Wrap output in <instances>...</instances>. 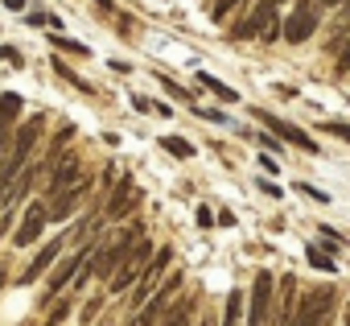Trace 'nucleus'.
<instances>
[{"label": "nucleus", "instance_id": "29", "mask_svg": "<svg viewBox=\"0 0 350 326\" xmlns=\"http://www.w3.org/2000/svg\"><path fill=\"white\" fill-rule=\"evenodd\" d=\"M198 227H215V215H211V207H198Z\"/></svg>", "mask_w": 350, "mask_h": 326}, {"label": "nucleus", "instance_id": "6", "mask_svg": "<svg viewBox=\"0 0 350 326\" xmlns=\"http://www.w3.org/2000/svg\"><path fill=\"white\" fill-rule=\"evenodd\" d=\"M46 223H50V211H46V203H33V207L25 211L21 227H17V248H29V244H38V240H42V231H46Z\"/></svg>", "mask_w": 350, "mask_h": 326}, {"label": "nucleus", "instance_id": "19", "mask_svg": "<svg viewBox=\"0 0 350 326\" xmlns=\"http://www.w3.org/2000/svg\"><path fill=\"white\" fill-rule=\"evenodd\" d=\"M54 71H58V75H62V79H66V83H75V87H79V91H83V95H91V87H87V83H83V75H75V71H70V66H66V62H54Z\"/></svg>", "mask_w": 350, "mask_h": 326}, {"label": "nucleus", "instance_id": "2", "mask_svg": "<svg viewBox=\"0 0 350 326\" xmlns=\"http://www.w3.org/2000/svg\"><path fill=\"white\" fill-rule=\"evenodd\" d=\"M79 182H83V157H79V153H62L58 161H50L46 199H54V195H62V190H70V186H79Z\"/></svg>", "mask_w": 350, "mask_h": 326}, {"label": "nucleus", "instance_id": "26", "mask_svg": "<svg viewBox=\"0 0 350 326\" xmlns=\"http://www.w3.org/2000/svg\"><path fill=\"white\" fill-rule=\"evenodd\" d=\"M260 190H264V195H268V199H280V195H284V190H280V186H276V182H268V178H260Z\"/></svg>", "mask_w": 350, "mask_h": 326}, {"label": "nucleus", "instance_id": "9", "mask_svg": "<svg viewBox=\"0 0 350 326\" xmlns=\"http://www.w3.org/2000/svg\"><path fill=\"white\" fill-rule=\"evenodd\" d=\"M136 207H140V190H136V182H132V178H124V182H120V190L107 199V215H111V219H124V215H132Z\"/></svg>", "mask_w": 350, "mask_h": 326}, {"label": "nucleus", "instance_id": "15", "mask_svg": "<svg viewBox=\"0 0 350 326\" xmlns=\"http://www.w3.org/2000/svg\"><path fill=\"white\" fill-rule=\"evenodd\" d=\"M161 149H165V153H173V157H182V161H190V157H194V145H190V140H182V136H161Z\"/></svg>", "mask_w": 350, "mask_h": 326}, {"label": "nucleus", "instance_id": "25", "mask_svg": "<svg viewBox=\"0 0 350 326\" xmlns=\"http://www.w3.org/2000/svg\"><path fill=\"white\" fill-rule=\"evenodd\" d=\"M161 87H165L169 95H178V99H186V95H190L186 87H178V83H173V79H165V75H161Z\"/></svg>", "mask_w": 350, "mask_h": 326}, {"label": "nucleus", "instance_id": "36", "mask_svg": "<svg viewBox=\"0 0 350 326\" xmlns=\"http://www.w3.org/2000/svg\"><path fill=\"white\" fill-rule=\"evenodd\" d=\"M325 5H346V9H350V0H325Z\"/></svg>", "mask_w": 350, "mask_h": 326}, {"label": "nucleus", "instance_id": "21", "mask_svg": "<svg viewBox=\"0 0 350 326\" xmlns=\"http://www.w3.org/2000/svg\"><path fill=\"white\" fill-rule=\"evenodd\" d=\"M297 190H301V195H309L313 203H329V195H325L321 186H309V182H297Z\"/></svg>", "mask_w": 350, "mask_h": 326}, {"label": "nucleus", "instance_id": "38", "mask_svg": "<svg viewBox=\"0 0 350 326\" xmlns=\"http://www.w3.org/2000/svg\"><path fill=\"white\" fill-rule=\"evenodd\" d=\"M305 5H313V0H305Z\"/></svg>", "mask_w": 350, "mask_h": 326}, {"label": "nucleus", "instance_id": "27", "mask_svg": "<svg viewBox=\"0 0 350 326\" xmlns=\"http://www.w3.org/2000/svg\"><path fill=\"white\" fill-rule=\"evenodd\" d=\"M132 108H136V112H157V103H148L144 95H132Z\"/></svg>", "mask_w": 350, "mask_h": 326}, {"label": "nucleus", "instance_id": "4", "mask_svg": "<svg viewBox=\"0 0 350 326\" xmlns=\"http://www.w3.org/2000/svg\"><path fill=\"white\" fill-rule=\"evenodd\" d=\"M313 29H317V9L301 0V5H297L288 17H284V25H280V38H284L288 46H301V42H309V38H313Z\"/></svg>", "mask_w": 350, "mask_h": 326}, {"label": "nucleus", "instance_id": "30", "mask_svg": "<svg viewBox=\"0 0 350 326\" xmlns=\"http://www.w3.org/2000/svg\"><path fill=\"white\" fill-rule=\"evenodd\" d=\"M0 5H5L9 13H25V0H0Z\"/></svg>", "mask_w": 350, "mask_h": 326}, {"label": "nucleus", "instance_id": "8", "mask_svg": "<svg viewBox=\"0 0 350 326\" xmlns=\"http://www.w3.org/2000/svg\"><path fill=\"white\" fill-rule=\"evenodd\" d=\"M268 128H276V136L280 140H288V145H297V149H305V153H317V145H313V136L309 132H301L297 124H284V120H276V116H268V112H256Z\"/></svg>", "mask_w": 350, "mask_h": 326}, {"label": "nucleus", "instance_id": "32", "mask_svg": "<svg viewBox=\"0 0 350 326\" xmlns=\"http://www.w3.org/2000/svg\"><path fill=\"white\" fill-rule=\"evenodd\" d=\"M66 310H70V305H66V301H62V305H58V310H54V314H50V326H58V322H62V318H66Z\"/></svg>", "mask_w": 350, "mask_h": 326}, {"label": "nucleus", "instance_id": "33", "mask_svg": "<svg viewBox=\"0 0 350 326\" xmlns=\"http://www.w3.org/2000/svg\"><path fill=\"white\" fill-rule=\"evenodd\" d=\"M5 149H9V128H0V157H5Z\"/></svg>", "mask_w": 350, "mask_h": 326}, {"label": "nucleus", "instance_id": "34", "mask_svg": "<svg viewBox=\"0 0 350 326\" xmlns=\"http://www.w3.org/2000/svg\"><path fill=\"white\" fill-rule=\"evenodd\" d=\"M5 231H9V215H0V240H5Z\"/></svg>", "mask_w": 350, "mask_h": 326}, {"label": "nucleus", "instance_id": "1", "mask_svg": "<svg viewBox=\"0 0 350 326\" xmlns=\"http://www.w3.org/2000/svg\"><path fill=\"white\" fill-rule=\"evenodd\" d=\"M334 289H313L301 305H297V314H293V326H329V314H334Z\"/></svg>", "mask_w": 350, "mask_h": 326}, {"label": "nucleus", "instance_id": "10", "mask_svg": "<svg viewBox=\"0 0 350 326\" xmlns=\"http://www.w3.org/2000/svg\"><path fill=\"white\" fill-rule=\"evenodd\" d=\"M87 264V252H75V256H66V260H58L54 264V273H50V297H58L75 277H79V268Z\"/></svg>", "mask_w": 350, "mask_h": 326}, {"label": "nucleus", "instance_id": "18", "mask_svg": "<svg viewBox=\"0 0 350 326\" xmlns=\"http://www.w3.org/2000/svg\"><path fill=\"white\" fill-rule=\"evenodd\" d=\"M50 46H58V50H66V54H83V58L91 54L83 42H75V38H62V34H54V38H50Z\"/></svg>", "mask_w": 350, "mask_h": 326}, {"label": "nucleus", "instance_id": "13", "mask_svg": "<svg viewBox=\"0 0 350 326\" xmlns=\"http://www.w3.org/2000/svg\"><path fill=\"white\" fill-rule=\"evenodd\" d=\"M21 95L17 91H5V95H0V128H13L17 124V116H21Z\"/></svg>", "mask_w": 350, "mask_h": 326}, {"label": "nucleus", "instance_id": "14", "mask_svg": "<svg viewBox=\"0 0 350 326\" xmlns=\"http://www.w3.org/2000/svg\"><path fill=\"white\" fill-rule=\"evenodd\" d=\"M198 83H202L206 91H215V95H219L223 103H235V99H239V95H235V91H231L227 83H219V79H215V75H206V71H198Z\"/></svg>", "mask_w": 350, "mask_h": 326}, {"label": "nucleus", "instance_id": "20", "mask_svg": "<svg viewBox=\"0 0 350 326\" xmlns=\"http://www.w3.org/2000/svg\"><path fill=\"white\" fill-rule=\"evenodd\" d=\"M235 5H243V0H211V9H206V13H211L215 21H223V17H227Z\"/></svg>", "mask_w": 350, "mask_h": 326}, {"label": "nucleus", "instance_id": "12", "mask_svg": "<svg viewBox=\"0 0 350 326\" xmlns=\"http://www.w3.org/2000/svg\"><path fill=\"white\" fill-rule=\"evenodd\" d=\"M58 252H62V244H58V240H50V244H46V248L33 256V264L21 273V285H33V281H38V277H42L50 264H58Z\"/></svg>", "mask_w": 350, "mask_h": 326}, {"label": "nucleus", "instance_id": "37", "mask_svg": "<svg viewBox=\"0 0 350 326\" xmlns=\"http://www.w3.org/2000/svg\"><path fill=\"white\" fill-rule=\"evenodd\" d=\"M0 285H5V264H0Z\"/></svg>", "mask_w": 350, "mask_h": 326}, {"label": "nucleus", "instance_id": "24", "mask_svg": "<svg viewBox=\"0 0 350 326\" xmlns=\"http://www.w3.org/2000/svg\"><path fill=\"white\" fill-rule=\"evenodd\" d=\"M0 62H9V66H21V54L13 46H0Z\"/></svg>", "mask_w": 350, "mask_h": 326}, {"label": "nucleus", "instance_id": "16", "mask_svg": "<svg viewBox=\"0 0 350 326\" xmlns=\"http://www.w3.org/2000/svg\"><path fill=\"white\" fill-rule=\"evenodd\" d=\"M305 256H309V264H313V268H321V273H338V264H334V256H329L325 248L309 244V252H305Z\"/></svg>", "mask_w": 350, "mask_h": 326}, {"label": "nucleus", "instance_id": "11", "mask_svg": "<svg viewBox=\"0 0 350 326\" xmlns=\"http://www.w3.org/2000/svg\"><path fill=\"white\" fill-rule=\"evenodd\" d=\"M83 195H87V186L79 182V186H70V190H62V195H54V199H46V211H50V219L54 223H62L79 203H83Z\"/></svg>", "mask_w": 350, "mask_h": 326}, {"label": "nucleus", "instance_id": "17", "mask_svg": "<svg viewBox=\"0 0 350 326\" xmlns=\"http://www.w3.org/2000/svg\"><path fill=\"white\" fill-rule=\"evenodd\" d=\"M161 326H190V310H186V301H173L169 310H165V322Z\"/></svg>", "mask_w": 350, "mask_h": 326}, {"label": "nucleus", "instance_id": "31", "mask_svg": "<svg viewBox=\"0 0 350 326\" xmlns=\"http://www.w3.org/2000/svg\"><path fill=\"white\" fill-rule=\"evenodd\" d=\"M260 145H264L268 153H280V140H276V136H260Z\"/></svg>", "mask_w": 350, "mask_h": 326}, {"label": "nucleus", "instance_id": "23", "mask_svg": "<svg viewBox=\"0 0 350 326\" xmlns=\"http://www.w3.org/2000/svg\"><path fill=\"white\" fill-rule=\"evenodd\" d=\"M260 170H264V174H280V161H276L272 153H264V157H260Z\"/></svg>", "mask_w": 350, "mask_h": 326}, {"label": "nucleus", "instance_id": "3", "mask_svg": "<svg viewBox=\"0 0 350 326\" xmlns=\"http://www.w3.org/2000/svg\"><path fill=\"white\" fill-rule=\"evenodd\" d=\"M276 5H280V0H256V9L231 29V38H235V42H243V38H264V34L276 25Z\"/></svg>", "mask_w": 350, "mask_h": 326}, {"label": "nucleus", "instance_id": "5", "mask_svg": "<svg viewBox=\"0 0 350 326\" xmlns=\"http://www.w3.org/2000/svg\"><path fill=\"white\" fill-rule=\"evenodd\" d=\"M268 314H272V273H268V268H260V273H256V285H252L247 326H268Z\"/></svg>", "mask_w": 350, "mask_h": 326}, {"label": "nucleus", "instance_id": "28", "mask_svg": "<svg viewBox=\"0 0 350 326\" xmlns=\"http://www.w3.org/2000/svg\"><path fill=\"white\" fill-rule=\"evenodd\" d=\"M198 116H206V120H215V124H227V116L215 112V108H198Z\"/></svg>", "mask_w": 350, "mask_h": 326}, {"label": "nucleus", "instance_id": "35", "mask_svg": "<svg viewBox=\"0 0 350 326\" xmlns=\"http://www.w3.org/2000/svg\"><path fill=\"white\" fill-rule=\"evenodd\" d=\"M128 326H152V322H144V318H140V314H136V318H132V322H128Z\"/></svg>", "mask_w": 350, "mask_h": 326}, {"label": "nucleus", "instance_id": "22", "mask_svg": "<svg viewBox=\"0 0 350 326\" xmlns=\"http://www.w3.org/2000/svg\"><path fill=\"white\" fill-rule=\"evenodd\" d=\"M321 128H325L329 136H338V140H346V145H350V124H321Z\"/></svg>", "mask_w": 350, "mask_h": 326}, {"label": "nucleus", "instance_id": "7", "mask_svg": "<svg viewBox=\"0 0 350 326\" xmlns=\"http://www.w3.org/2000/svg\"><path fill=\"white\" fill-rule=\"evenodd\" d=\"M42 124H46V116H33L29 124H21V132H17V140H13V149H9V157H17L21 166H29V153H33V145H38V136H42Z\"/></svg>", "mask_w": 350, "mask_h": 326}]
</instances>
